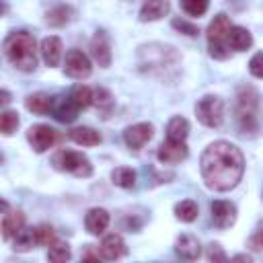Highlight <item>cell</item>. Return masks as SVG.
Wrapping results in <instances>:
<instances>
[{"mask_svg": "<svg viewBox=\"0 0 263 263\" xmlns=\"http://www.w3.org/2000/svg\"><path fill=\"white\" fill-rule=\"evenodd\" d=\"M249 72L255 78H263V51H257L249 62Z\"/></svg>", "mask_w": 263, "mask_h": 263, "instance_id": "obj_36", "label": "cell"}, {"mask_svg": "<svg viewBox=\"0 0 263 263\" xmlns=\"http://www.w3.org/2000/svg\"><path fill=\"white\" fill-rule=\"evenodd\" d=\"M232 25H230V18L226 14H216L212 18V23L208 25V43H210V55L216 58V60H226L230 53L226 49V39H228V33H230Z\"/></svg>", "mask_w": 263, "mask_h": 263, "instance_id": "obj_3", "label": "cell"}, {"mask_svg": "<svg viewBox=\"0 0 263 263\" xmlns=\"http://www.w3.org/2000/svg\"><path fill=\"white\" fill-rule=\"evenodd\" d=\"M175 251H177V255L181 259L195 261L201 255V245H199L197 236H193V234H181L177 238V242H175Z\"/></svg>", "mask_w": 263, "mask_h": 263, "instance_id": "obj_14", "label": "cell"}, {"mask_svg": "<svg viewBox=\"0 0 263 263\" xmlns=\"http://www.w3.org/2000/svg\"><path fill=\"white\" fill-rule=\"evenodd\" d=\"M16 127H18V113L10 111V109L2 111V115H0V129H2V134L10 136L12 132H16Z\"/></svg>", "mask_w": 263, "mask_h": 263, "instance_id": "obj_30", "label": "cell"}, {"mask_svg": "<svg viewBox=\"0 0 263 263\" xmlns=\"http://www.w3.org/2000/svg\"><path fill=\"white\" fill-rule=\"evenodd\" d=\"M27 140H29L31 148H33L35 152L41 154V152L49 150V148L58 142V132H55L53 127H49V125L37 123V125H33V127H29V132H27Z\"/></svg>", "mask_w": 263, "mask_h": 263, "instance_id": "obj_9", "label": "cell"}, {"mask_svg": "<svg viewBox=\"0 0 263 263\" xmlns=\"http://www.w3.org/2000/svg\"><path fill=\"white\" fill-rule=\"evenodd\" d=\"M138 58L142 66H148V70H164L166 66H173L179 60L177 51L171 45H162V43L142 45Z\"/></svg>", "mask_w": 263, "mask_h": 263, "instance_id": "obj_5", "label": "cell"}, {"mask_svg": "<svg viewBox=\"0 0 263 263\" xmlns=\"http://www.w3.org/2000/svg\"><path fill=\"white\" fill-rule=\"evenodd\" d=\"M189 134V121L181 115L173 117L168 123H166V138L168 140H177V142H185Z\"/></svg>", "mask_w": 263, "mask_h": 263, "instance_id": "obj_24", "label": "cell"}, {"mask_svg": "<svg viewBox=\"0 0 263 263\" xmlns=\"http://www.w3.org/2000/svg\"><path fill=\"white\" fill-rule=\"evenodd\" d=\"M187 154H189V150H187L185 142H177V140H168V138L158 148V160L164 164H179L187 158Z\"/></svg>", "mask_w": 263, "mask_h": 263, "instance_id": "obj_12", "label": "cell"}, {"mask_svg": "<svg viewBox=\"0 0 263 263\" xmlns=\"http://www.w3.org/2000/svg\"><path fill=\"white\" fill-rule=\"evenodd\" d=\"M84 226L90 234H103L109 226V212L103 208H92L84 216Z\"/></svg>", "mask_w": 263, "mask_h": 263, "instance_id": "obj_17", "label": "cell"}, {"mask_svg": "<svg viewBox=\"0 0 263 263\" xmlns=\"http://www.w3.org/2000/svg\"><path fill=\"white\" fill-rule=\"evenodd\" d=\"M199 214V208L193 199H183L175 205V216L181 220V222H193Z\"/></svg>", "mask_w": 263, "mask_h": 263, "instance_id": "obj_26", "label": "cell"}, {"mask_svg": "<svg viewBox=\"0 0 263 263\" xmlns=\"http://www.w3.org/2000/svg\"><path fill=\"white\" fill-rule=\"evenodd\" d=\"M90 53L95 58V62H99V66L107 68L111 64V49H109V41L103 33H97L90 41Z\"/></svg>", "mask_w": 263, "mask_h": 263, "instance_id": "obj_19", "label": "cell"}, {"mask_svg": "<svg viewBox=\"0 0 263 263\" xmlns=\"http://www.w3.org/2000/svg\"><path fill=\"white\" fill-rule=\"evenodd\" d=\"M232 261H247V263H249V261H251V257H249V255H234V257H232Z\"/></svg>", "mask_w": 263, "mask_h": 263, "instance_id": "obj_40", "label": "cell"}, {"mask_svg": "<svg viewBox=\"0 0 263 263\" xmlns=\"http://www.w3.org/2000/svg\"><path fill=\"white\" fill-rule=\"evenodd\" d=\"M6 60L23 72H31L37 66V43L35 37L27 31H14L4 39Z\"/></svg>", "mask_w": 263, "mask_h": 263, "instance_id": "obj_2", "label": "cell"}, {"mask_svg": "<svg viewBox=\"0 0 263 263\" xmlns=\"http://www.w3.org/2000/svg\"><path fill=\"white\" fill-rule=\"evenodd\" d=\"M72 253H70V247L66 242H60L55 240L53 245H49V251H47V259L53 261V263H64V261H70Z\"/></svg>", "mask_w": 263, "mask_h": 263, "instance_id": "obj_29", "label": "cell"}, {"mask_svg": "<svg viewBox=\"0 0 263 263\" xmlns=\"http://www.w3.org/2000/svg\"><path fill=\"white\" fill-rule=\"evenodd\" d=\"M99 255H101V253H92V251H84V255H82V257H84V259H99Z\"/></svg>", "mask_w": 263, "mask_h": 263, "instance_id": "obj_39", "label": "cell"}, {"mask_svg": "<svg viewBox=\"0 0 263 263\" xmlns=\"http://www.w3.org/2000/svg\"><path fill=\"white\" fill-rule=\"evenodd\" d=\"M205 257H208L210 261H214V263H224V261L228 259V257H226V253L222 251V247H220L218 242H212V245H208Z\"/></svg>", "mask_w": 263, "mask_h": 263, "instance_id": "obj_35", "label": "cell"}, {"mask_svg": "<svg viewBox=\"0 0 263 263\" xmlns=\"http://www.w3.org/2000/svg\"><path fill=\"white\" fill-rule=\"evenodd\" d=\"M197 121L205 127H220L224 121V103L216 95H205L195 103Z\"/></svg>", "mask_w": 263, "mask_h": 263, "instance_id": "obj_7", "label": "cell"}, {"mask_svg": "<svg viewBox=\"0 0 263 263\" xmlns=\"http://www.w3.org/2000/svg\"><path fill=\"white\" fill-rule=\"evenodd\" d=\"M173 27H175L177 31H181V33H185V35H189V37L197 35V27H195V25H191V23H187V21H183V18H175V21H173Z\"/></svg>", "mask_w": 263, "mask_h": 263, "instance_id": "obj_38", "label": "cell"}, {"mask_svg": "<svg viewBox=\"0 0 263 263\" xmlns=\"http://www.w3.org/2000/svg\"><path fill=\"white\" fill-rule=\"evenodd\" d=\"M53 103H55V99H51L45 92H35V95H29L25 99V107L37 115H45V113L53 111Z\"/></svg>", "mask_w": 263, "mask_h": 263, "instance_id": "obj_21", "label": "cell"}, {"mask_svg": "<svg viewBox=\"0 0 263 263\" xmlns=\"http://www.w3.org/2000/svg\"><path fill=\"white\" fill-rule=\"evenodd\" d=\"M53 115L58 121H64V123H70L76 119L78 115V105L72 101V97H60L55 99L53 103Z\"/></svg>", "mask_w": 263, "mask_h": 263, "instance_id": "obj_20", "label": "cell"}, {"mask_svg": "<svg viewBox=\"0 0 263 263\" xmlns=\"http://www.w3.org/2000/svg\"><path fill=\"white\" fill-rule=\"evenodd\" d=\"M111 181L121 189H132L136 185V173L129 166H117L111 173Z\"/></svg>", "mask_w": 263, "mask_h": 263, "instance_id": "obj_25", "label": "cell"}, {"mask_svg": "<svg viewBox=\"0 0 263 263\" xmlns=\"http://www.w3.org/2000/svg\"><path fill=\"white\" fill-rule=\"evenodd\" d=\"M154 136V127L152 123L148 121H142V123H134L129 125L125 132H123V142L127 144V148L132 150H140L144 144H148Z\"/></svg>", "mask_w": 263, "mask_h": 263, "instance_id": "obj_10", "label": "cell"}, {"mask_svg": "<svg viewBox=\"0 0 263 263\" xmlns=\"http://www.w3.org/2000/svg\"><path fill=\"white\" fill-rule=\"evenodd\" d=\"M95 103L97 107H103V109H111L113 107V97L107 88H97L95 90Z\"/></svg>", "mask_w": 263, "mask_h": 263, "instance_id": "obj_34", "label": "cell"}, {"mask_svg": "<svg viewBox=\"0 0 263 263\" xmlns=\"http://www.w3.org/2000/svg\"><path fill=\"white\" fill-rule=\"evenodd\" d=\"M33 245H37V240H35V230H33V228H23V230L16 234L14 249H16V251H29V249H33Z\"/></svg>", "mask_w": 263, "mask_h": 263, "instance_id": "obj_32", "label": "cell"}, {"mask_svg": "<svg viewBox=\"0 0 263 263\" xmlns=\"http://www.w3.org/2000/svg\"><path fill=\"white\" fill-rule=\"evenodd\" d=\"M39 51H41L43 62H45L49 68L58 66L60 60H62V41H60V37H55V35L45 37V39L41 41V49H39Z\"/></svg>", "mask_w": 263, "mask_h": 263, "instance_id": "obj_16", "label": "cell"}, {"mask_svg": "<svg viewBox=\"0 0 263 263\" xmlns=\"http://www.w3.org/2000/svg\"><path fill=\"white\" fill-rule=\"evenodd\" d=\"M25 228V214L21 210H10L2 218V236L4 240H10Z\"/></svg>", "mask_w": 263, "mask_h": 263, "instance_id": "obj_18", "label": "cell"}, {"mask_svg": "<svg viewBox=\"0 0 263 263\" xmlns=\"http://www.w3.org/2000/svg\"><path fill=\"white\" fill-rule=\"evenodd\" d=\"M210 212H212V222L218 228H230L236 220V205L232 201H226V199L212 201Z\"/></svg>", "mask_w": 263, "mask_h": 263, "instance_id": "obj_11", "label": "cell"}, {"mask_svg": "<svg viewBox=\"0 0 263 263\" xmlns=\"http://www.w3.org/2000/svg\"><path fill=\"white\" fill-rule=\"evenodd\" d=\"M70 97H72V101L78 105V109H86V107H90V105L95 103V92H92L88 86H84V84L74 86L72 92H70Z\"/></svg>", "mask_w": 263, "mask_h": 263, "instance_id": "obj_27", "label": "cell"}, {"mask_svg": "<svg viewBox=\"0 0 263 263\" xmlns=\"http://www.w3.org/2000/svg\"><path fill=\"white\" fill-rule=\"evenodd\" d=\"M210 0H181V8L189 14V16H201L208 10Z\"/></svg>", "mask_w": 263, "mask_h": 263, "instance_id": "obj_33", "label": "cell"}, {"mask_svg": "<svg viewBox=\"0 0 263 263\" xmlns=\"http://www.w3.org/2000/svg\"><path fill=\"white\" fill-rule=\"evenodd\" d=\"M0 97H2V99H0V101H2V103H4V105H6V103H8V101H10V95H8V90H2V92H0Z\"/></svg>", "mask_w": 263, "mask_h": 263, "instance_id": "obj_41", "label": "cell"}, {"mask_svg": "<svg viewBox=\"0 0 263 263\" xmlns=\"http://www.w3.org/2000/svg\"><path fill=\"white\" fill-rule=\"evenodd\" d=\"M33 230H35V240H37L39 247H49V245L55 242V232L49 224H39Z\"/></svg>", "mask_w": 263, "mask_h": 263, "instance_id": "obj_31", "label": "cell"}, {"mask_svg": "<svg viewBox=\"0 0 263 263\" xmlns=\"http://www.w3.org/2000/svg\"><path fill=\"white\" fill-rule=\"evenodd\" d=\"M70 14H72V10H70L68 6H64V4H60V6L51 8V10L45 14V21H47L51 27H62V25H66V23L70 21Z\"/></svg>", "mask_w": 263, "mask_h": 263, "instance_id": "obj_28", "label": "cell"}, {"mask_svg": "<svg viewBox=\"0 0 263 263\" xmlns=\"http://www.w3.org/2000/svg\"><path fill=\"white\" fill-rule=\"evenodd\" d=\"M255 109H257V90L253 86H240L236 95V121L242 132L253 134L257 127L255 119Z\"/></svg>", "mask_w": 263, "mask_h": 263, "instance_id": "obj_4", "label": "cell"}, {"mask_svg": "<svg viewBox=\"0 0 263 263\" xmlns=\"http://www.w3.org/2000/svg\"><path fill=\"white\" fill-rule=\"evenodd\" d=\"M64 72L74 78V80H82V78H88L90 72H92V66H90V60L84 51L80 49H70L66 53V62H64Z\"/></svg>", "mask_w": 263, "mask_h": 263, "instance_id": "obj_8", "label": "cell"}, {"mask_svg": "<svg viewBox=\"0 0 263 263\" xmlns=\"http://www.w3.org/2000/svg\"><path fill=\"white\" fill-rule=\"evenodd\" d=\"M51 162H53L55 168L66 171L74 177H90L92 175L90 160L82 152H76V150H60V152L53 154Z\"/></svg>", "mask_w": 263, "mask_h": 263, "instance_id": "obj_6", "label": "cell"}, {"mask_svg": "<svg viewBox=\"0 0 263 263\" xmlns=\"http://www.w3.org/2000/svg\"><path fill=\"white\" fill-rule=\"evenodd\" d=\"M99 253H101L103 259L115 261V259H121V257L127 253V247H125V242H123V238H121L119 234H107V236L101 240Z\"/></svg>", "mask_w": 263, "mask_h": 263, "instance_id": "obj_13", "label": "cell"}, {"mask_svg": "<svg viewBox=\"0 0 263 263\" xmlns=\"http://www.w3.org/2000/svg\"><path fill=\"white\" fill-rule=\"evenodd\" d=\"M226 43L234 51H245V49H249L253 45V37H251V33L245 27H232L230 33H228Z\"/></svg>", "mask_w": 263, "mask_h": 263, "instance_id": "obj_22", "label": "cell"}, {"mask_svg": "<svg viewBox=\"0 0 263 263\" xmlns=\"http://www.w3.org/2000/svg\"><path fill=\"white\" fill-rule=\"evenodd\" d=\"M70 140L72 142H76V144H80V146H97V144H101V134L99 132H95L92 127H86V125H80V127H74V129H70Z\"/></svg>", "mask_w": 263, "mask_h": 263, "instance_id": "obj_23", "label": "cell"}, {"mask_svg": "<svg viewBox=\"0 0 263 263\" xmlns=\"http://www.w3.org/2000/svg\"><path fill=\"white\" fill-rule=\"evenodd\" d=\"M171 12V2L168 0H144L140 8V21H158Z\"/></svg>", "mask_w": 263, "mask_h": 263, "instance_id": "obj_15", "label": "cell"}, {"mask_svg": "<svg viewBox=\"0 0 263 263\" xmlns=\"http://www.w3.org/2000/svg\"><path fill=\"white\" fill-rule=\"evenodd\" d=\"M249 247H251V251H263V222H259V226L255 228V232L251 234V238H249Z\"/></svg>", "mask_w": 263, "mask_h": 263, "instance_id": "obj_37", "label": "cell"}, {"mask_svg": "<svg viewBox=\"0 0 263 263\" xmlns=\"http://www.w3.org/2000/svg\"><path fill=\"white\" fill-rule=\"evenodd\" d=\"M201 177L205 185L214 191H228L238 185L245 173V156L242 152L224 140L212 142L199 158Z\"/></svg>", "mask_w": 263, "mask_h": 263, "instance_id": "obj_1", "label": "cell"}]
</instances>
